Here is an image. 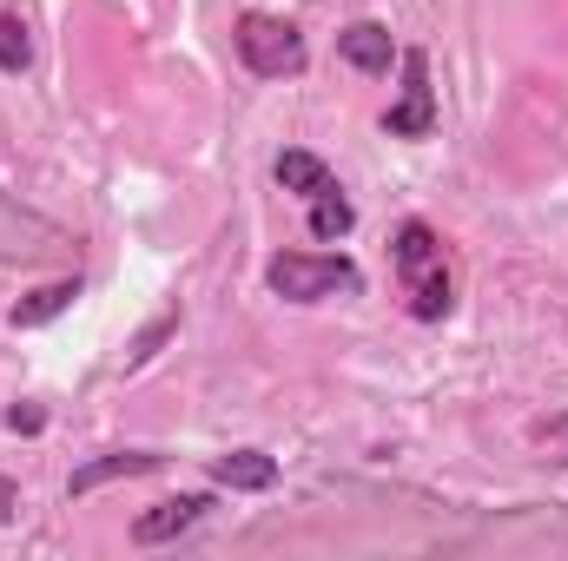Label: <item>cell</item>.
I'll return each mask as SVG.
<instances>
[{
    "instance_id": "6da1fadb",
    "label": "cell",
    "mask_w": 568,
    "mask_h": 561,
    "mask_svg": "<svg viewBox=\"0 0 568 561\" xmlns=\"http://www.w3.org/2000/svg\"><path fill=\"white\" fill-rule=\"evenodd\" d=\"M397 278H404V297L417 317H443L449 310V265H443V238L429 232L424 218H410L397 232Z\"/></svg>"
},
{
    "instance_id": "7a4b0ae2",
    "label": "cell",
    "mask_w": 568,
    "mask_h": 561,
    "mask_svg": "<svg viewBox=\"0 0 568 561\" xmlns=\"http://www.w3.org/2000/svg\"><path fill=\"white\" fill-rule=\"evenodd\" d=\"M265 278H272V290L291 297V304H317V297H331V290H351L357 272H351V258H337V252H278Z\"/></svg>"
},
{
    "instance_id": "3957f363",
    "label": "cell",
    "mask_w": 568,
    "mask_h": 561,
    "mask_svg": "<svg viewBox=\"0 0 568 561\" xmlns=\"http://www.w3.org/2000/svg\"><path fill=\"white\" fill-rule=\"evenodd\" d=\"M239 60L265 80H291V73H304V40L278 13H245L239 20Z\"/></svg>"
},
{
    "instance_id": "277c9868",
    "label": "cell",
    "mask_w": 568,
    "mask_h": 561,
    "mask_svg": "<svg viewBox=\"0 0 568 561\" xmlns=\"http://www.w3.org/2000/svg\"><path fill=\"white\" fill-rule=\"evenodd\" d=\"M384 133L390 140H429L436 133V93H429V60L410 47L404 53V100L384 113Z\"/></svg>"
},
{
    "instance_id": "5b68a950",
    "label": "cell",
    "mask_w": 568,
    "mask_h": 561,
    "mask_svg": "<svg viewBox=\"0 0 568 561\" xmlns=\"http://www.w3.org/2000/svg\"><path fill=\"white\" fill-rule=\"evenodd\" d=\"M205 509H212L205 496H172V502H152L140 522H133V542H140V549H159V542L185 536V529H192V522H199Z\"/></svg>"
},
{
    "instance_id": "8992f818",
    "label": "cell",
    "mask_w": 568,
    "mask_h": 561,
    "mask_svg": "<svg viewBox=\"0 0 568 561\" xmlns=\"http://www.w3.org/2000/svg\"><path fill=\"white\" fill-rule=\"evenodd\" d=\"M337 53H344L357 73H390V60H397V47H390V27H377V20H357V27H344V33H337Z\"/></svg>"
},
{
    "instance_id": "52a82bcc",
    "label": "cell",
    "mask_w": 568,
    "mask_h": 561,
    "mask_svg": "<svg viewBox=\"0 0 568 561\" xmlns=\"http://www.w3.org/2000/svg\"><path fill=\"white\" fill-rule=\"evenodd\" d=\"M212 482L219 489H272L278 482V462L265 449H232V456L212 462Z\"/></svg>"
},
{
    "instance_id": "ba28073f",
    "label": "cell",
    "mask_w": 568,
    "mask_h": 561,
    "mask_svg": "<svg viewBox=\"0 0 568 561\" xmlns=\"http://www.w3.org/2000/svg\"><path fill=\"white\" fill-rule=\"evenodd\" d=\"M278 185H284V192H297V198L311 205V198H317V192H331L337 178H331V165H324L317 152H297V145H291V152H278Z\"/></svg>"
},
{
    "instance_id": "9c48e42d",
    "label": "cell",
    "mask_w": 568,
    "mask_h": 561,
    "mask_svg": "<svg viewBox=\"0 0 568 561\" xmlns=\"http://www.w3.org/2000/svg\"><path fill=\"white\" fill-rule=\"evenodd\" d=\"M159 469V456H145V449H126V456H100V462H87V469H73V496H87V489H100V482H120V476H152Z\"/></svg>"
},
{
    "instance_id": "30bf717a",
    "label": "cell",
    "mask_w": 568,
    "mask_h": 561,
    "mask_svg": "<svg viewBox=\"0 0 568 561\" xmlns=\"http://www.w3.org/2000/svg\"><path fill=\"white\" fill-rule=\"evenodd\" d=\"M73 297H80V284H47V290H33L27 304H13V330H40V324H53Z\"/></svg>"
},
{
    "instance_id": "8fae6325",
    "label": "cell",
    "mask_w": 568,
    "mask_h": 561,
    "mask_svg": "<svg viewBox=\"0 0 568 561\" xmlns=\"http://www.w3.org/2000/svg\"><path fill=\"white\" fill-rule=\"evenodd\" d=\"M351 225H357V212H351V198H344L337 185L311 198V238H324V245H331V238H344Z\"/></svg>"
},
{
    "instance_id": "7c38bea8",
    "label": "cell",
    "mask_w": 568,
    "mask_h": 561,
    "mask_svg": "<svg viewBox=\"0 0 568 561\" xmlns=\"http://www.w3.org/2000/svg\"><path fill=\"white\" fill-rule=\"evenodd\" d=\"M27 60H33L27 20L20 13H0V73H27Z\"/></svg>"
},
{
    "instance_id": "4fadbf2b",
    "label": "cell",
    "mask_w": 568,
    "mask_h": 561,
    "mask_svg": "<svg viewBox=\"0 0 568 561\" xmlns=\"http://www.w3.org/2000/svg\"><path fill=\"white\" fill-rule=\"evenodd\" d=\"M13 509H20V489H13V482H0V529L13 522Z\"/></svg>"
}]
</instances>
